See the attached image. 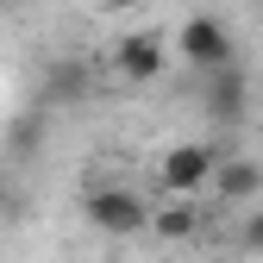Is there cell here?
I'll return each instance as SVG.
<instances>
[{"label": "cell", "mask_w": 263, "mask_h": 263, "mask_svg": "<svg viewBox=\"0 0 263 263\" xmlns=\"http://www.w3.org/2000/svg\"><path fill=\"white\" fill-rule=\"evenodd\" d=\"M82 219L94 232H107V238H132V232L151 226V207H144V194L125 188V182H94L82 194Z\"/></svg>", "instance_id": "obj_1"}, {"label": "cell", "mask_w": 263, "mask_h": 263, "mask_svg": "<svg viewBox=\"0 0 263 263\" xmlns=\"http://www.w3.org/2000/svg\"><path fill=\"white\" fill-rule=\"evenodd\" d=\"M182 63L188 69H226V63H238V44H232V31H226V19H213V13H188L182 19Z\"/></svg>", "instance_id": "obj_2"}, {"label": "cell", "mask_w": 263, "mask_h": 263, "mask_svg": "<svg viewBox=\"0 0 263 263\" xmlns=\"http://www.w3.org/2000/svg\"><path fill=\"white\" fill-rule=\"evenodd\" d=\"M201 113L213 119V125H245V113H251V82H245V69L238 63H226V69H207L201 76Z\"/></svg>", "instance_id": "obj_3"}, {"label": "cell", "mask_w": 263, "mask_h": 263, "mask_svg": "<svg viewBox=\"0 0 263 263\" xmlns=\"http://www.w3.org/2000/svg\"><path fill=\"white\" fill-rule=\"evenodd\" d=\"M213 163H219L213 144H176V151H163V163H157V188L163 194H201L213 182Z\"/></svg>", "instance_id": "obj_4"}, {"label": "cell", "mask_w": 263, "mask_h": 263, "mask_svg": "<svg viewBox=\"0 0 263 263\" xmlns=\"http://www.w3.org/2000/svg\"><path fill=\"white\" fill-rule=\"evenodd\" d=\"M113 69H119V82H132V88H151L163 69H170V50H163L157 31H125V38L113 44Z\"/></svg>", "instance_id": "obj_5"}, {"label": "cell", "mask_w": 263, "mask_h": 263, "mask_svg": "<svg viewBox=\"0 0 263 263\" xmlns=\"http://www.w3.org/2000/svg\"><path fill=\"white\" fill-rule=\"evenodd\" d=\"M207 188L219 194L226 207H232V201H257V194H263V163L257 157H219Z\"/></svg>", "instance_id": "obj_6"}, {"label": "cell", "mask_w": 263, "mask_h": 263, "mask_svg": "<svg viewBox=\"0 0 263 263\" xmlns=\"http://www.w3.org/2000/svg\"><path fill=\"white\" fill-rule=\"evenodd\" d=\"M88 88H94V69H88L82 57H57V63H44V101H50V107L82 101Z\"/></svg>", "instance_id": "obj_7"}, {"label": "cell", "mask_w": 263, "mask_h": 263, "mask_svg": "<svg viewBox=\"0 0 263 263\" xmlns=\"http://www.w3.org/2000/svg\"><path fill=\"white\" fill-rule=\"evenodd\" d=\"M201 226H207V219H201V207H194L188 194H170V207H157L144 232H157V238L182 245V238H201Z\"/></svg>", "instance_id": "obj_8"}, {"label": "cell", "mask_w": 263, "mask_h": 263, "mask_svg": "<svg viewBox=\"0 0 263 263\" xmlns=\"http://www.w3.org/2000/svg\"><path fill=\"white\" fill-rule=\"evenodd\" d=\"M38 144H44V119L31 113V119H19V125H13V151H38Z\"/></svg>", "instance_id": "obj_9"}, {"label": "cell", "mask_w": 263, "mask_h": 263, "mask_svg": "<svg viewBox=\"0 0 263 263\" xmlns=\"http://www.w3.org/2000/svg\"><path fill=\"white\" fill-rule=\"evenodd\" d=\"M238 251H251V257H263V213H251V219L238 226Z\"/></svg>", "instance_id": "obj_10"}, {"label": "cell", "mask_w": 263, "mask_h": 263, "mask_svg": "<svg viewBox=\"0 0 263 263\" xmlns=\"http://www.w3.org/2000/svg\"><path fill=\"white\" fill-rule=\"evenodd\" d=\"M19 7H31V0H0V13H19Z\"/></svg>", "instance_id": "obj_11"}, {"label": "cell", "mask_w": 263, "mask_h": 263, "mask_svg": "<svg viewBox=\"0 0 263 263\" xmlns=\"http://www.w3.org/2000/svg\"><path fill=\"white\" fill-rule=\"evenodd\" d=\"M101 7H138V0H101Z\"/></svg>", "instance_id": "obj_12"}, {"label": "cell", "mask_w": 263, "mask_h": 263, "mask_svg": "<svg viewBox=\"0 0 263 263\" xmlns=\"http://www.w3.org/2000/svg\"><path fill=\"white\" fill-rule=\"evenodd\" d=\"M257 19H263V0H257Z\"/></svg>", "instance_id": "obj_13"}]
</instances>
